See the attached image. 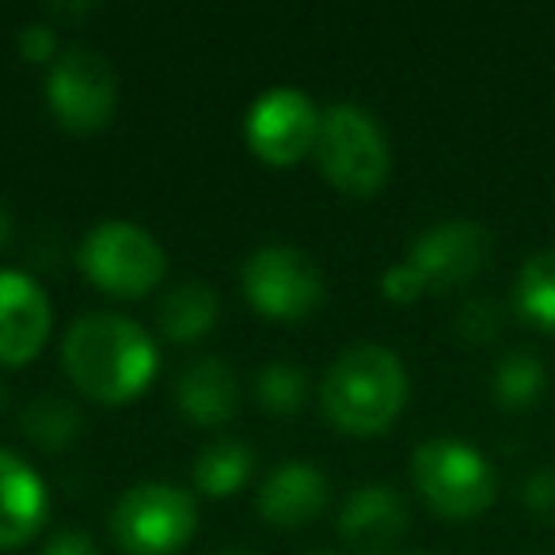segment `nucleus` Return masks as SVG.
<instances>
[{"instance_id": "1", "label": "nucleus", "mask_w": 555, "mask_h": 555, "mask_svg": "<svg viewBox=\"0 0 555 555\" xmlns=\"http://www.w3.org/2000/svg\"><path fill=\"white\" fill-rule=\"evenodd\" d=\"M62 365L80 396L118 408L153 385L160 350L138 320L122 312H88L65 332Z\"/></svg>"}, {"instance_id": "2", "label": "nucleus", "mask_w": 555, "mask_h": 555, "mask_svg": "<svg viewBox=\"0 0 555 555\" xmlns=\"http://www.w3.org/2000/svg\"><path fill=\"white\" fill-rule=\"evenodd\" d=\"M411 380L400 354L377 343L347 347L324 373L320 408L327 423L350 438H377L408 408Z\"/></svg>"}, {"instance_id": "3", "label": "nucleus", "mask_w": 555, "mask_h": 555, "mask_svg": "<svg viewBox=\"0 0 555 555\" xmlns=\"http://www.w3.org/2000/svg\"><path fill=\"white\" fill-rule=\"evenodd\" d=\"M312 156L320 164V176L350 198L377 194L392 171V145H388L385 126L354 103H335V107L320 111Z\"/></svg>"}, {"instance_id": "4", "label": "nucleus", "mask_w": 555, "mask_h": 555, "mask_svg": "<svg viewBox=\"0 0 555 555\" xmlns=\"http://www.w3.org/2000/svg\"><path fill=\"white\" fill-rule=\"evenodd\" d=\"M411 483L446 521H472L491 509L499 494L494 468L476 446L456 438H430L411 456Z\"/></svg>"}, {"instance_id": "5", "label": "nucleus", "mask_w": 555, "mask_h": 555, "mask_svg": "<svg viewBox=\"0 0 555 555\" xmlns=\"http://www.w3.org/2000/svg\"><path fill=\"white\" fill-rule=\"evenodd\" d=\"M77 267L107 297L138 301L149 289L160 286L164 270H168V255H164L160 240L141 224L100 221L80 240Z\"/></svg>"}, {"instance_id": "6", "label": "nucleus", "mask_w": 555, "mask_h": 555, "mask_svg": "<svg viewBox=\"0 0 555 555\" xmlns=\"http://www.w3.org/2000/svg\"><path fill=\"white\" fill-rule=\"evenodd\" d=\"M198 529L194 494L168 479L133 483L111 509V537L126 555H176Z\"/></svg>"}, {"instance_id": "7", "label": "nucleus", "mask_w": 555, "mask_h": 555, "mask_svg": "<svg viewBox=\"0 0 555 555\" xmlns=\"http://www.w3.org/2000/svg\"><path fill=\"white\" fill-rule=\"evenodd\" d=\"M240 289L259 317L282 320V324L309 320L327 297L324 270L289 244H262L259 251L247 255L240 270Z\"/></svg>"}, {"instance_id": "8", "label": "nucleus", "mask_w": 555, "mask_h": 555, "mask_svg": "<svg viewBox=\"0 0 555 555\" xmlns=\"http://www.w3.org/2000/svg\"><path fill=\"white\" fill-rule=\"evenodd\" d=\"M47 107L69 133H100L118 111V73L100 50L69 47L47 69Z\"/></svg>"}, {"instance_id": "9", "label": "nucleus", "mask_w": 555, "mask_h": 555, "mask_svg": "<svg viewBox=\"0 0 555 555\" xmlns=\"http://www.w3.org/2000/svg\"><path fill=\"white\" fill-rule=\"evenodd\" d=\"M320 111L301 88H267L244 118V141L270 168H294L317 149Z\"/></svg>"}, {"instance_id": "10", "label": "nucleus", "mask_w": 555, "mask_h": 555, "mask_svg": "<svg viewBox=\"0 0 555 555\" xmlns=\"http://www.w3.org/2000/svg\"><path fill=\"white\" fill-rule=\"evenodd\" d=\"M491 232L476 221H441L411 244L408 267L415 270L423 294H453L483 274L491 262Z\"/></svg>"}, {"instance_id": "11", "label": "nucleus", "mask_w": 555, "mask_h": 555, "mask_svg": "<svg viewBox=\"0 0 555 555\" xmlns=\"http://www.w3.org/2000/svg\"><path fill=\"white\" fill-rule=\"evenodd\" d=\"M54 309L47 289L24 270H0V365L20 370L47 350Z\"/></svg>"}, {"instance_id": "12", "label": "nucleus", "mask_w": 555, "mask_h": 555, "mask_svg": "<svg viewBox=\"0 0 555 555\" xmlns=\"http://www.w3.org/2000/svg\"><path fill=\"white\" fill-rule=\"evenodd\" d=\"M327 499H332V483H327V476L317 464L286 461L262 479L255 509H259V517L267 525L301 529V525H312L324 514Z\"/></svg>"}, {"instance_id": "13", "label": "nucleus", "mask_w": 555, "mask_h": 555, "mask_svg": "<svg viewBox=\"0 0 555 555\" xmlns=\"http://www.w3.org/2000/svg\"><path fill=\"white\" fill-rule=\"evenodd\" d=\"M408 502L388 483L354 487L339 509V537L362 555H385V547H392L408 532Z\"/></svg>"}, {"instance_id": "14", "label": "nucleus", "mask_w": 555, "mask_h": 555, "mask_svg": "<svg viewBox=\"0 0 555 555\" xmlns=\"http://www.w3.org/2000/svg\"><path fill=\"white\" fill-rule=\"evenodd\" d=\"M47 514L50 494L42 476L20 453L0 446V552L24 547L27 540L39 537Z\"/></svg>"}, {"instance_id": "15", "label": "nucleus", "mask_w": 555, "mask_h": 555, "mask_svg": "<svg viewBox=\"0 0 555 555\" xmlns=\"http://www.w3.org/2000/svg\"><path fill=\"white\" fill-rule=\"evenodd\" d=\"M171 400H176V408L183 411L194 426L217 430V426L236 418L240 380L224 358H194V362L183 365V373L176 377Z\"/></svg>"}, {"instance_id": "16", "label": "nucleus", "mask_w": 555, "mask_h": 555, "mask_svg": "<svg viewBox=\"0 0 555 555\" xmlns=\"http://www.w3.org/2000/svg\"><path fill=\"white\" fill-rule=\"evenodd\" d=\"M217 320H221V297L206 282H179L176 289L164 294L160 309H156L160 335L179 347L202 343L217 327Z\"/></svg>"}, {"instance_id": "17", "label": "nucleus", "mask_w": 555, "mask_h": 555, "mask_svg": "<svg viewBox=\"0 0 555 555\" xmlns=\"http://www.w3.org/2000/svg\"><path fill=\"white\" fill-rule=\"evenodd\" d=\"M514 309L529 327L555 335V247L525 259L514 282Z\"/></svg>"}, {"instance_id": "18", "label": "nucleus", "mask_w": 555, "mask_h": 555, "mask_svg": "<svg viewBox=\"0 0 555 555\" xmlns=\"http://www.w3.org/2000/svg\"><path fill=\"white\" fill-rule=\"evenodd\" d=\"M251 472H255L251 446L224 438L198 453V461H194V487L202 494H209V499H229V494H236L251 479Z\"/></svg>"}, {"instance_id": "19", "label": "nucleus", "mask_w": 555, "mask_h": 555, "mask_svg": "<svg viewBox=\"0 0 555 555\" xmlns=\"http://www.w3.org/2000/svg\"><path fill=\"white\" fill-rule=\"evenodd\" d=\"M80 426L85 423H80L77 403H69L65 396L42 392L24 408V434L39 449H47V453L69 449L80 438Z\"/></svg>"}, {"instance_id": "20", "label": "nucleus", "mask_w": 555, "mask_h": 555, "mask_svg": "<svg viewBox=\"0 0 555 555\" xmlns=\"http://www.w3.org/2000/svg\"><path fill=\"white\" fill-rule=\"evenodd\" d=\"M547 385V373L544 362L529 350H509L499 365H494V377H491V392L494 403L506 411H525L544 396Z\"/></svg>"}, {"instance_id": "21", "label": "nucleus", "mask_w": 555, "mask_h": 555, "mask_svg": "<svg viewBox=\"0 0 555 555\" xmlns=\"http://www.w3.org/2000/svg\"><path fill=\"white\" fill-rule=\"evenodd\" d=\"M255 400L267 415H297L309 403V377L294 362H270L255 377Z\"/></svg>"}, {"instance_id": "22", "label": "nucleus", "mask_w": 555, "mask_h": 555, "mask_svg": "<svg viewBox=\"0 0 555 555\" xmlns=\"http://www.w3.org/2000/svg\"><path fill=\"white\" fill-rule=\"evenodd\" d=\"M502 332V309L491 297H472L456 312V335L464 343H491Z\"/></svg>"}, {"instance_id": "23", "label": "nucleus", "mask_w": 555, "mask_h": 555, "mask_svg": "<svg viewBox=\"0 0 555 555\" xmlns=\"http://www.w3.org/2000/svg\"><path fill=\"white\" fill-rule=\"evenodd\" d=\"M16 50H20V57L24 62H31V65H54L57 62V31L50 24H24L20 27V35H16Z\"/></svg>"}, {"instance_id": "24", "label": "nucleus", "mask_w": 555, "mask_h": 555, "mask_svg": "<svg viewBox=\"0 0 555 555\" xmlns=\"http://www.w3.org/2000/svg\"><path fill=\"white\" fill-rule=\"evenodd\" d=\"M521 499H525V506L540 517V521H555V468L532 472V476L525 479Z\"/></svg>"}, {"instance_id": "25", "label": "nucleus", "mask_w": 555, "mask_h": 555, "mask_svg": "<svg viewBox=\"0 0 555 555\" xmlns=\"http://www.w3.org/2000/svg\"><path fill=\"white\" fill-rule=\"evenodd\" d=\"M380 294L396 305H411L423 297V286H418L415 270H411L408 262H396V267H388L385 278H380Z\"/></svg>"}, {"instance_id": "26", "label": "nucleus", "mask_w": 555, "mask_h": 555, "mask_svg": "<svg viewBox=\"0 0 555 555\" xmlns=\"http://www.w3.org/2000/svg\"><path fill=\"white\" fill-rule=\"evenodd\" d=\"M42 555H100V547H95V540L88 537V532H80V529H57L54 537L47 540Z\"/></svg>"}, {"instance_id": "27", "label": "nucleus", "mask_w": 555, "mask_h": 555, "mask_svg": "<svg viewBox=\"0 0 555 555\" xmlns=\"http://www.w3.org/2000/svg\"><path fill=\"white\" fill-rule=\"evenodd\" d=\"M9 240H12V214H9V202L0 198V251L9 247Z\"/></svg>"}, {"instance_id": "28", "label": "nucleus", "mask_w": 555, "mask_h": 555, "mask_svg": "<svg viewBox=\"0 0 555 555\" xmlns=\"http://www.w3.org/2000/svg\"><path fill=\"white\" fill-rule=\"evenodd\" d=\"M217 555H244V552H217Z\"/></svg>"}, {"instance_id": "29", "label": "nucleus", "mask_w": 555, "mask_h": 555, "mask_svg": "<svg viewBox=\"0 0 555 555\" xmlns=\"http://www.w3.org/2000/svg\"><path fill=\"white\" fill-rule=\"evenodd\" d=\"M0 408H4V388H0Z\"/></svg>"}, {"instance_id": "30", "label": "nucleus", "mask_w": 555, "mask_h": 555, "mask_svg": "<svg viewBox=\"0 0 555 555\" xmlns=\"http://www.w3.org/2000/svg\"><path fill=\"white\" fill-rule=\"evenodd\" d=\"M317 555H335V552H317Z\"/></svg>"}]
</instances>
